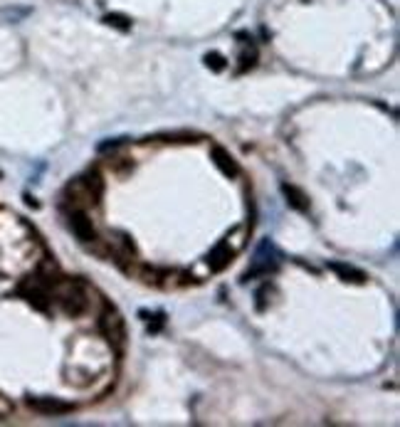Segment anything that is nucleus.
Masks as SVG:
<instances>
[{
  "label": "nucleus",
  "instance_id": "obj_3",
  "mask_svg": "<svg viewBox=\"0 0 400 427\" xmlns=\"http://www.w3.org/2000/svg\"><path fill=\"white\" fill-rule=\"evenodd\" d=\"M69 230L74 232V237L82 242V245H89V242L97 240V230L94 223L89 220V215L82 210H72L69 212Z\"/></svg>",
  "mask_w": 400,
  "mask_h": 427
},
{
  "label": "nucleus",
  "instance_id": "obj_7",
  "mask_svg": "<svg viewBox=\"0 0 400 427\" xmlns=\"http://www.w3.org/2000/svg\"><path fill=\"white\" fill-rule=\"evenodd\" d=\"M230 260H233V252H230L228 242H217L208 254V265L213 272H222V269L230 265Z\"/></svg>",
  "mask_w": 400,
  "mask_h": 427
},
{
  "label": "nucleus",
  "instance_id": "obj_2",
  "mask_svg": "<svg viewBox=\"0 0 400 427\" xmlns=\"http://www.w3.org/2000/svg\"><path fill=\"white\" fill-rule=\"evenodd\" d=\"M102 331H104L106 341H109L111 346L121 353L123 346H126V328H123V319L117 311L104 314V319H102Z\"/></svg>",
  "mask_w": 400,
  "mask_h": 427
},
{
  "label": "nucleus",
  "instance_id": "obj_8",
  "mask_svg": "<svg viewBox=\"0 0 400 427\" xmlns=\"http://www.w3.org/2000/svg\"><path fill=\"white\" fill-rule=\"evenodd\" d=\"M282 193L287 195V203L294 208V210H299V212H309V200H307V195H304L302 191L296 186H290V183H282Z\"/></svg>",
  "mask_w": 400,
  "mask_h": 427
},
{
  "label": "nucleus",
  "instance_id": "obj_5",
  "mask_svg": "<svg viewBox=\"0 0 400 427\" xmlns=\"http://www.w3.org/2000/svg\"><path fill=\"white\" fill-rule=\"evenodd\" d=\"M210 158H213V163H215L217 171H220L222 175H228V178H235V175L240 173V168H237V161H235L233 156H230V151H225L222 146H213V149H210Z\"/></svg>",
  "mask_w": 400,
  "mask_h": 427
},
{
  "label": "nucleus",
  "instance_id": "obj_11",
  "mask_svg": "<svg viewBox=\"0 0 400 427\" xmlns=\"http://www.w3.org/2000/svg\"><path fill=\"white\" fill-rule=\"evenodd\" d=\"M123 141H126V138H106L104 143H99V146H97V151H102V154H104V151L117 149V146H121Z\"/></svg>",
  "mask_w": 400,
  "mask_h": 427
},
{
  "label": "nucleus",
  "instance_id": "obj_1",
  "mask_svg": "<svg viewBox=\"0 0 400 427\" xmlns=\"http://www.w3.org/2000/svg\"><path fill=\"white\" fill-rule=\"evenodd\" d=\"M277 269H279L277 247H274L270 240H262V245H259L257 252H255L252 269H247V272L242 274V282H247V279H252V277H270V274H274Z\"/></svg>",
  "mask_w": 400,
  "mask_h": 427
},
{
  "label": "nucleus",
  "instance_id": "obj_4",
  "mask_svg": "<svg viewBox=\"0 0 400 427\" xmlns=\"http://www.w3.org/2000/svg\"><path fill=\"white\" fill-rule=\"evenodd\" d=\"M27 405L43 415H67L74 410L72 402H64L60 398H27Z\"/></svg>",
  "mask_w": 400,
  "mask_h": 427
},
{
  "label": "nucleus",
  "instance_id": "obj_10",
  "mask_svg": "<svg viewBox=\"0 0 400 427\" xmlns=\"http://www.w3.org/2000/svg\"><path fill=\"white\" fill-rule=\"evenodd\" d=\"M106 25L111 27H119V30H131V18H126V15H119V13H111L104 18Z\"/></svg>",
  "mask_w": 400,
  "mask_h": 427
},
{
  "label": "nucleus",
  "instance_id": "obj_6",
  "mask_svg": "<svg viewBox=\"0 0 400 427\" xmlns=\"http://www.w3.org/2000/svg\"><path fill=\"white\" fill-rule=\"evenodd\" d=\"M327 267L331 269V272L339 274L344 282H356V284H364L366 279H368L364 269H358V267H353V265H346V262H327Z\"/></svg>",
  "mask_w": 400,
  "mask_h": 427
},
{
  "label": "nucleus",
  "instance_id": "obj_9",
  "mask_svg": "<svg viewBox=\"0 0 400 427\" xmlns=\"http://www.w3.org/2000/svg\"><path fill=\"white\" fill-rule=\"evenodd\" d=\"M203 62L208 69H213V72H222V69L228 67V60L220 55V52H208V55L203 57Z\"/></svg>",
  "mask_w": 400,
  "mask_h": 427
}]
</instances>
